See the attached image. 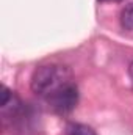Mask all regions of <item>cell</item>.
<instances>
[{
  "label": "cell",
  "mask_w": 133,
  "mask_h": 135,
  "mask_svg": "<svg viewBox=\"0 0 133 135\" xmlns=\"http://www.w3.org/2000/svg\"><path fill=\"white\" fill-rule=\"evenodd\" d=\"M69 82H72V74L69 68L61 65H42L34 69L30 86L33 93L47 98Z\"/></svg>",
  "instance_id": "obj_1"
},
{
  "label": "cell",
  "mask_w": 133,
  "mask_h": 135,
  "mask_svg": "<svg viewBox=\"0 0 133 135\" xmlns=\"http://www.w3.org/2000/svg\"><path fill=\"white\" fill-rule=\"evenodd\" d=\"M45 99L53 112L60 115H67L78 104V88L74 82H69L66 85H63L61 88H58L57 91H53Z\"/></svg>",
  "instance_id": "obj_2"
},
{
  "label": "cell",
  "mask_w": 133,
  "mask_h": 135,
  "mask_svg": "<svg viewBox=\"0 0 133 135\" xmlns=\"http://www.w3.org/2000/svg\"><path fill=\"white\" fill-rule=\"evenodd\" d=\"M66 135H97L93 127L80 123H70L66 127Z\"/></svg>",
  "instance_id": "obj_3"
},
{
  "label": "cell",
  "mask_w": 133,
  "mask_h": 135,
  "mask_svg": "<svg viewBox=\"0 0 133 135\" xmlns=\"http://www.w3.org/2000/svg\"><path fill=\"white\" fill-rule=\"evenodd\" d=\"M121 25L125 30H133V3L127 5L121 11Z\"/></svg>",
  "instance_id": "obj_4"
},
{
  "label": "cell",
  "mask_w": 133,
  "mask_h": 135,
  "mask_svg": "<svg viewBox=\"0 0 133 135\" xmlns=\"http://www.w3.org/2000/svg\"><path fill=\"white\" fill-rule=\"evenodd\" d=\"M129 77H130V82H132V86H133V61L129 66Z\"/></svg>",
  "instance_id": "obj_5"
},
{
  "label": "cell",
  "mask_w": 133,
  "mask_h": 135,
  "mask_svg": "<svg viewBox=\"0 0 133 135\" xmlns=\"http://www.w3.org/2000/svg\"><path fill=\"white\" fill-rule=\"evenodd\" d=\"M99 2H122V0H99Z\"/></svg>",
  "instance_id": "obj_6"
}]
</instances>
